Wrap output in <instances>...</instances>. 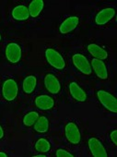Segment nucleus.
<instances>
[{"label": "nucleus", "instance_id": "f257e3e1", "mask_svg": "<svg viewBox=\"0 0 117 157\" xmlns=\"http://www.w3.org/2000/svg\"><path fill=\"white\" fill-rule=\"evenodd\" d=\"M97 96H98L100 103L107 110L112 113L117 112V101H116V98L111 94L103 90H100L97 93Z\"/></svg>", "mask_w": 117, "mask_h": 157}, {"label": "nucleus", "instance_id": "f03ea898", "mask_svg": "<svg viewBox=\"0 0 117 157\" xmlns=\"http://www.w3.org/2000/svg\"><path fill=\"white\" fill-rule=\"evenodd\" d=\"M45 57L47 62L56 69H63L66 67L64 57L55 49L48 48L45 51Z\"/></svg>", "mask_w": 117, "mask_h": 157}, {"label": "nucleus", "instance_id": "7ed1b4c3", "mask_svg": "<svg viewBox=\"0 0 117 157\" xmlns=\"http://www.w3.org/2000/svg\"><path fill=\"white\" fill-rule=\"evenodd\" d=\"M18 92H19L18 84L14 80L9 78V80H7L4 82L2 87V94L7 101L11 102L15 100V98L18 95Z\"/></svg>", "mask_w": 117, "mask_h": 157}, {"label": "nucleus", "instance_id": "20e7f679", "mask_svg": "<svg viewBox=\"0 0 117 157\" xmlns=\"http://www.w3.org/2000/svg\"><path fill=\"white\" fill-rule=\"evenodd\" d=\"M65 134L67 140L72 144H77L81 140V133L74 122H68L65 128Z\"/></svg>", "mask_w": 117, "mask_h": 157}, {"label": "nucleus", "instance_id": "39448f33", "mask_svg": "<svg viewBox=\"0 0 117 157\" xmlns=\"http://www.w3.org/2000/svg\"><path fill=\"white\" fill-rule=\"evenodd\" d=\"M74 66L83 74L89 75L92 72V68L90 64L89 63V60L86 56H84L81 54H75L72 57Z\"/></svg>", "mask_w": 117, "mask_h": 157}, {"label": "nucleus", "instance_id": "423d86ee", "mask_svg": "<svg viewBox=\"0 0 117 157\" xmlns=\"http://www.w3.org/2000/svg\"><path fill=\"white\" fill-rule=\"evenodd\" d=\"M22 56V50L21 46L16 43H10L6 47V57L13 64L20 62Z\"/></svg>", "mask_w": 117, "mask_h": 157}, {"label": "nucleus", "instance_id": "0eeeda50", "mask_svg": "<svg viewBox=\"0 0 117 157\" xmlns=\"http://www.w3.org/2000/svg\"><path fill=\"white\" fill-rule=\"evenodd\" d=\"M89 148L95 157H107V151L103 144L97 138H90L89 140Z\"/></svg>", "mask_w": 117, "mask_h": 157}, {"label": "nucleus", "instance_id": "6e6552de", "mask_svg": "<svg viewBox=\"0 0 117 157\" xmlns=\"http://www.w3.org/2000/svg\"><path fill=\"white\" fill-rule=\"evenodd\" d=\"M44 85L47 91L53 94H56L61 90V85L58 78L53 74H47L44 78Z\"/></svg>", "mask_w": 117, "mask_h": 157}, {"label": "nucleus", "instance_id": "1a4fd4ad", "mask_svg": "<svg viewBox=\"0 0 117 157\" xmlns=\"http://www.w3.org/2000/svg\"><path fill=\"white\" fill-rule=\"evenodd\" d=\"M115 15V10L112 8H106L100 10L95 17V22L98 25H104L108 23Z\"/></svg>", "mask_w": 117, "mask_h": 157}, {"label": "nucleus", "instance_id": "9d476101", "mask_svg": "<svg viewBox=\"0 0 117 157\" xmlns=\"http://www.w3.org/2000/svg\"><path fill=\"white\" fill-rule=\"evenodd\" d=\"M78 22H79L78 17H77V16L69 17L62 22V24L59 27V31L61 33L66 34V33L72 32L73 30H75L77 28V26L78 25Z\"/></svg>", "mask_w": 117, "mask_h": 157}, {"label": "nucleus", "instance_id": "9b49d317", "mask_svg": "<svg viewBox=\"0 0 117 157\" xmlns=\"http://www.w3.org/2000/svg\"><path fill=\"white\" fill-rule=\"evenodd\" d=\"M91 67L93 70L95 71L96 75L100 78H101V80H106L108 78V70H107L106 65L104 64L102 60L93 58L91 61Z\"/></svg>", "mask_w": 117, "mask_h": 157}, {"label": "nucleus", "instance_id": "f8f14e48", "mask_svg": "<svg viewBox=\"0 0 117 157\" xmlns=\"http://www.w3.org/2000/svg\"><path fill=\"white\" fill-rule=\"evenodd\" d=\"M35 105L41 110H49L55 106V101L51 96L43 94V95H39L38 97H36Z\"/></svg>", "mask_w": 117, "mask_h": 157}, {"label": "nucleus", "instance_id": "ddd939ff", "mask_svg": "<svg viewBox=\"0 0 117 157\" xmlns=\"http://www.w3.org/2000/svg\"><path fill=\"white\" fill-rule=\"evenodd\" d=\"M69 93L71 96L77 102H85L87 99V94L85 91L75 82L69 84Z\"/></svg>", "mask_w": 117, "mask_h": 157}, {"label": "nucleus", "instance_id": "4468645a", "mask_svg": "<svg viewBox=\"0 0 117 157\" xmlns=\"http://www.w3.org/2000/svg\"><path fill=\"white\" fill-rule=\"evenodd\" d=\"M88 51L96 59L103 60V59H106L108 57V53L106 52V50H104L102 47H100V45L95 44H89L88 45Z\"/></svg>", "mask_w": 117, "mask_h": 157}, {"label": "nucleus", "instance_id": "2eb2a0df", "mask_svg": "<svg viewBox=\"0 0 117 157\" xmlns=\"http://www.w3.org/2000/svg\"><path fill=\"white\" fill-rule=\"evenodd\" d=\"M12 17L16 21H26L30 17L29 9L24 5L17 6L12 10Z\"/></svg>", "mask_w": 117, "mask_h": 157}, {"label": "nucleus", "instance_id": "dca6fc26", "mask_svg": "<svg viewBox=\"0 0 117 157\" xmlns=\"http://www.w3.org/2000/svg\"><path fill=\"white\" fill-rule=\"evenodd\" d=\"M36 85H37V78L33 75H30L24 78L22 88L25 94H30L35 90Z\"/></svg>", "mask_w": 117, "mask_h": 157}, {"label": "nucleus", "instance_id": "f3484780", "mask_svg": "<svg viewBox=\"0 0 117 157\" xmlns=\"http://www.w3.org/2000/svg\"><path fill=\"white\" fill-rule=\"evenodd\" d=\"M44 7V2L43 0H33V1L31 2V4L29 5V12H30V16H32V18H36L38 17L41 12L43 11Z\"/></svg>", "mask_w": 117, "mask_h": 157}, {"label": "nucleus", "instance_id": "a211bd4d", "mask_svg": "<svg viewBox=\"0 0 117 157\" xmlns=\"http://www.w3.org/2000/svg\"><path fill=\"white\" fill-rule=\"evenodd\" d=\"M34 129L39 133H45L49 129V121L45 117H39L34 123Z\"/></svg>", "mask_w": 117, "mask_h": 157}, {"label": "nucleus", "instance_id": "6ab92c4d", "mask_svg": "<svg viewBox=\"0 0 117 157\" xmlns=\"http://www.w3.org/2000/svg\"><path fill=\"white\" fill-rule=\"evenodd\" d=\"M35 149L37 151L39 152H42V153H44V152H47L50 151L51 149V144L50 142L46 140V139H40L36 141L35 143Z\"/></svg>", "mask_w": 117, "mask_h": 157}, {"label": "nucleus", "instance_id": "aec40b11", "mask_svg": "<svg viewBox=\"0 0 117 157\" xmlns=\"http://www.w3.org/2000/svg\"><path fill=\"white\" fill-rule=\"evenodd\" d=\"M39 117V114L35 111H32L29 112L23 118V123L25 126L27 127H31L32 125H34V123L36 122V120Z\"/></svg>", "mask_w": 117, "mask_h": 157}, {"label": "nucleus", "instance_id": "412c9836", "mask_svg": "<svg viewBox=\"0 0 117 157\" xmlns=\"http://www.w3.org/2000/svg\"><path fill=\"white\" fill-rule=\"evenodd\" d=\"M55 154L57 157H73V154H71L69 151H67L65 149H58Z\"/></svg>", "mask_w": 117, "mask_h": 157}, {"label": "nucleus", "instance_id": "4be33fe9", "mask_svg": "<svg viewBox=\"0 0 117 157\" xmlns=\"http://www.w3.org/2000/svg\"><path fill=\"white\" fill-rule=\"evenodd\" d=\"M110 137H111V140L112 141V143L114 145H117V130L114 129L111 134H110Z\"/></svg>", "mask_w": 117, "mask_h": 157}, {"label": "nucleus", "instance_id": "5701e85b", "mask_svg": "<svg viewBox=\"0 0 117 157\" xmlns=\"http://www.w3.org/2000/svg\"><path fill=\"white\" fill-rule=\"evenodd\" d=\"M3 137H4V130H3V128L1 127V125H0V140H1Z\"/></svg>", "mask_w": 117, "mask_h": 157}, {"label": "nucleus", "instance_id": "b1692460", "mask_svg": "<svg viewBox=\"0 0 117 157\" xmlns=\"http://www.w3.org/2000/svg\"><path fill=\"white\" fill-rule=\"evenodd\" d=\"M0 157H8V154L3 151H0Z\"/></svg>", "mask_w": 117, "mask_h": 157}, {"label": "nucleus", "instance_id": "393cba45", "mask_svg": "<svg viewBox=\"0 0 117 157\" xmlns=\"http://www.w3.org/2000/svg\"><path fill=\"white\" fill-rule=\"evenodd\" d=\"M35 157H45V155L44 154H37V155H35Z\"/></svg>", "mask_w": 117, "mask_h": 157}, {"label": "nucleus", "instance_id": "a878e982", "mask_svg": "<svg viewBox=\"0 0 117 157\" xmlns=\"http://www.w3.org/2000/svg\"><path fill=\"white\" fill-rule=\"evenodd\" d=\"M0 41H1V34H0Z\"/></svg>", "mask_w": 117, "mask_h": 157}]
</instances>
